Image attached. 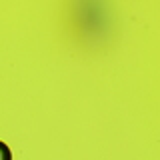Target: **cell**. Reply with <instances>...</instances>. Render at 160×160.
<instances>
[{"instance_id":"cell-1","label":"cell","mask_w":160,"mask_h":160,"mask_svg":"<svg viewBox=\"0 0 160 160\" xmlns=\"http://www.w3.org/2000/svg\"><path fill=\"white\" fill-rule=\"evenodd\" d=\"M0 160H10V152L2 142H0Z\"/></svg>"}]
</instances>
